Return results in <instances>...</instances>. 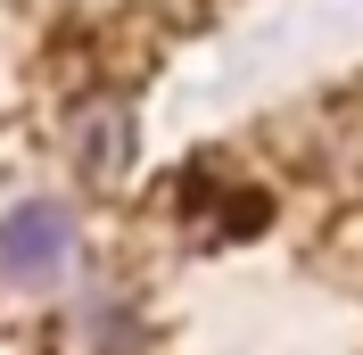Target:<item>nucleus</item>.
<instances>
[{
	"mask_svg": "<svg viewBox=\"0 0 363 355\" xmlns=\"http://www.w3.org/2000/svg\"><path fill=\"white\" fill-rule=\"evenodd\" d=\"M83 273V223H74L67 199H17L0 215V281L9 289H67Z\"/></svg>",
	"mask_w": 363,
	"mask_h": 355,
	"instance_id": "obj_1",
	"label": "nucleus"
},
{
	"mask_svg": "<svg viewBox=\"0 0 363 355\" xmlns=\"http://www.w3.org/2000/svg\"><path fill=\"white\" fill-rule=\"evenodd\" d=\"M74 157H83V174H91V182H116L124 165H133V116L99 108L83 133H74Z\"/></svg>",
	"mask_w": 363,
	"mask_h": 355,
	"instance_id": "obj_3",
	"label": "nucleus"
},
{
	"mask_svg": "<svg viewBox=\"0 0 363 355\" xmlns=\"http://www.w3.org/2000/svg\"><path fill=\"white\" fill-rule=\"evenodd\" d=\"M74 339L91 355H149L157 322H149V297L124 281H83L74 289Z\"/></svg>",
	"mask_w": 363,
	"mask_h": 355,
	"instance_id": "obj_2",
	"label": "nucleus"
}]
</instances>
